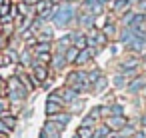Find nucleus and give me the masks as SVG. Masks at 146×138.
I'll list each match as a JSON object with an SVG mask.
<instances>
[{
    "instance_id": "obj_32",
    "label": "nucleus",
    "mask_w": 146,
    "mask_h": 138,
    "mask_svg": "<svg viewBox=\"0 0 146 138\" xmlns=\"http://www.w3.org/2000/svg\"><path fill=\"white\" fill-rule=\"evenodd\" d=\"M110 110H112V116H124V108L120 104H110Z\"/></svg>"
},
{
    "instance_id": "obj_38",
    "label": "nucleus",
    "mask_w": 146,
    "mask_h": 138,
    "mask_svg": "<svg viewBox=\"0 0 146 138\" xmlns=\"http://www.w3.org/2000/svg\"><path fill=\"white\" fill-rule=\"evenodd\" d=\"M130 138H146V134H144L142 130H136V132H134V134H132Z\"/></svg>"
},
{
    "instance_id": "obj_29",
    "label": "nucleus",
    "mask_w": 146,
    "mask_h": 138,
    "mask_svg": "<svg viewBox=\"0 0 146 138\" xmlns=\"http://www.w3.org/2000/svg\"><path fill=\"white\" fill-rule=\"evenodd\" d=\"M96 122H98V120H96L94 116H90V114H88V116H84V118H82L80 126H86V128H94V126H96Z\"/></svg>"
},
{
    "instance_id": "obj_4",
    "label": "nucleus",
    "mask_w": 146,
    "mask_h": 138,
    "mask_svg": "<svg viewBox=\"0 0 146 138\" xmlns=\"http://www.w3.org/2000/svg\"><path fill=\"white\" fill-rule=\"evenodd\" d=\"M76 22H78L80 28H92L94 22H96V16L86 12V10H82V12H76Z\"/></svg>"
},
{
    "instance_id": "obj_9",
    "label": "nucleus",
    "mask_w": 146,
    "mask_h": 138,
    "mask_svg": "<svg viewBox=\"0 0 146 138\" xmlns=\"http://www.w3.org/2000/svg\"><path fill=\"white\" fill-rule=\"evenodd\" d=\"M126 122H128V120H126L124 116H108V118H106V126H108L110 130H120Z\"/></svg>"
},
{
    "instance_id": "obj_33",
    "label": "nucleus",
    "mask_w": 146,
    "mask_h": 138,
    "mask_svg": "<svg viewBox=\"0 0 146 138\" xmlns=\"http://www.w3.org/2000/svg\"><path fill=\"white\" fill-rule=\"evenodd\" d=\"M108 116H112V110H110V106H108V104L100 106V118H108Z\"/></svg>"
},
{
    "instance_id": "obj_31",
    "label": "nucleus",
    "mask_w": 146,
    "mask_h": 138,
    "mask_svg": "<svg viewBox=\"0 0 146 138\" xmlns=\"http://www.w3.org/2000/svg\"><path fill=\"white\" fill-rule=\"evenodd\" d=\"M100 76H102V72H100L98 68H96V70H90V72H88V80H90V84H94Z\"/></svg>"
},
{
    "instance_id": "obj_26",
    "label": "nucleus",
    "mask_w": 146,
    "mask_h": 138,
    "mask_svg": "<svg viewBox=\"0 0 146 138\" xmlns=\"http://www.w3.org/2000/svg\"><path fill=\"white\" fill-rule=\"evenodd\" d=\"M134 132H136V130H134V126H132V124H128V122H126V124L118 130V134H120V136H124V138H130Z\"/></svg>"
},
{
    "instance_id": "obj_6",
    "label": "nucleus",
    "mask_w": 146,
    "mask_h": 138,
    "mask_svg": "<svg viewBox=\"0 0 146 138\" xmlns=\"http://www.w3.org/2000/svg\"><path fill=\"white\" fill-rule=\"evenodd\" d=\"M52 70H62V68H66L68 66V62H66V56L62 54V52H52V58H50V64H48Z\"/></svg>"
},
{
    "instance_id": "obj_41",
    "label": "nucleus",
    "mask_w": 146,
    "mask_h": 138,
    "mask_svg": "<svg viewBox=\"0 0 146 138\" xmlns=\"http://www.w3.org/2000/svg\"><path fill=\"white\" fill-rule=\"evenodd\" d=\"M98 2H100V4H104V6H106V4H108V2H112V0H98Z\"/></svg>"
},
{
    "instance_id": "obj_24",
    "label": "nucleus",
    "mask_w": 146,
    "mask_h": 138,
    "mask_svg": "<svg viewBox=\"0 0 146 138\" xmlns=\"http://www.w3.org/2000/svg\"><path fill=\"white\" fill-rule=\"evenodd\" d=\"M50 58H52V52H36L34 54V60L40 62V64H50Z\"/></svg>"
},
{
    "instance_id": "obj_18",
    "label": "nucleus",
    "mask_w": 146,
    "mask_h": 138,
    "mask_svg": "<svg viewBox=\"0 0 146 138\" xmlns=\"http://www.w3.org/2000/svg\"><path fill=\"white\" fill-rule=\"evenodd\" d=\"M128 82H130V78H128L126 74H122V72H118V74H116V76L112 78V84H114L116 88H124V86H126Z\"/></svg>"
},
{
    "instance_id": "obj_30",
    "label": "nucleus",
    "mask_w": 146,
    "mask_h": 138,
    "mask_svg": "<svg viewBox=\"0 0 146 138\" xmlns=\"http://www.w3.org/2000/svg\"><path fill=\"white\" fill-rule=\"evenodd\" d=\"M48 100H52V102H60V104H64V100H62V94H60V90H54V92H50L48 94ZM66 106V104H64Z\"/></svg>"
},
{
    "instance_id": "obj_43",
    "label": "nucleus",
    "mask_w": 146,
    "mask_h": 138,
    "mask_svg": "<svg viewBox=\"0 0 146 138\" xmlns=\"http://www.w3.org/2000/svg\"><path fill=\"white\" fill-rule=\"evenodd\" d=\"M142 124H144V126H146V114H144V116H142Z\"/></svg>"
},
{
    "instance_id": "obj_40",
    "label": "nucleus",
    "mask_w": 146,
    "mask_h": 138,
    "mask_svg": "<svg viewBox=\"0 0 146 138\" xmlns=\"http://www.w3.org/2000/svg\"><path fill=\"white\" fill-rule=\"evenodd\" d=\"M0 88H6V80H4L2 76H0Z\"/></svg>"
},
{
    "instance_id": "obj_36",
    "label": "nucleus",
    "mask_w": 146,
    "mask_h": 138,
    "mask_svg": "<svg viewBox=\"0 0 146 138\" xmlns=\"http://www.w3.org/2000/svg\"><path fill=\"white\" fill-rule=\"evenodd\" d=\"M0 132H2V134H10V132H12V128H8L2 118H0Z\"/></svg>"
},
{
    "instance_id": "obj_8",
    "label": "nucleus",
    "mask_w": 146,
    "mask_h": 138,
    "mask_svg": "<svg viewBox=\"0 0 146 138\" xmlns=\"http://www.w3.org/2000/svg\"><path fill=\"white\" fill-rule=\"evenodd\" d=\"M128 48L134 54H144L146 52V36H134L132 42L128 44Z\"/></svg>"
},
{
    "instance_id": "obj_34",
    "label": "nucleus",
    "mask_w": 146,
    "mask_h": 138,
    "mask_svg": "<svg viewBox=\"0 0 146 138\" xmlns=\"http://www.w3.org/2000/svg\"><path fill=\"white\" fill-rule=\"evenodd\" d=\"M6 46H8V36H4L2 32H0V52H2Z\"/></svg>"
},
{
    "instance_id": "obj_20",
    "label": "nucleus",
    "mask_w": 146,
    "mask_h": 138,
    "mask_svg": "<svg viewBox=\"0 0 146 138\" xmlns=\"http://www.w3.org/2000/svg\"><path fill=\"white\" fill-rule=\"evenodd\" d=\"M82 108H84V100L78 96L76 100H72V102H70V110H68V112H70V114H80V112H82Z\"/></svg>"
},
{
    "instance_id": "obj_14",
    "label": "nucleus",
    "mask_w": 146,
    "mask_h": 138,
    "mask_svg": "<svg viewBox=\"0 0 146 138\" xmlns=\"http://www.w3.org/2000/svg\"><path fill=\"white\" fill-rule=\"evenodd\" d=\"M72 44L78 48V50H82V48H86L88 46V38H86V34H80V32H72Z\"/></svg>"
},
{
    "instance_id": "obj_27",
    "label": "nucleus",
    "mask_w": 146,
    "mask_h": 138,
    "mask_svg": "<svg viewBox=\"0 0 146 138\" xmlns=\"http://www.w3.org/2000/svg\"><path fill=\"white\" fill-rule=\"evenodd\" d=\"M80 138H92L94 136V128H86V126H78V132H76Z\"/></svg>"
},
{
    "instance_id": "obj_3",
    "label": "nucleus",
    "mask_w": 146,
    "mask_h": 138,
    "mask_svg": "<svg viewBox=\"0 0 146 138\" xmlns=\"http://www.w3.org/2000/svg\"><path fill=\"white\" fill-rule=\"evenodd\" d=\"M62 130H64L62 124H58V122L46 118V124H44L42 130H40V138H60V132H62Z\"/></svg>"
},
{
    "instance_id": "obj_2",
    "label": "nucleus",
    "mask_w": 146,
    "mask_h": 138,
    "mask_svg": "<svg viewBox=\"0 0 146 138\" xmlns=\"http://www.w3.org/2000/svg\"><path fill=\"white\" fill-rule=\"evenodd\" d=\"M66 86L74 88L76 92H90V90H92V84H90V80H88V72H84V70H80V68L68 72V76H66Z\"/></svg>"
},
{
    "instance_id": "obj_22",
    "label": "nucleus",
    "mask_w": 146,
    "mask_h": 138,
    "mask_svg": "<svg viewBox=\"0 0 146 138\" xmlns=\"http://www.w3.org/2000/svg\"><path fill=\"white\" fill-rule=\"evenodd\" d=\"M102 32L106 34V38H114V36H116V24H114L112 20H108V22L104 24V28H102Z\"/></svg>"
},
{
    "instance_id": "obj_5",
    "label": "nucleus",
    "mask_w": 146,
    "mask_h": 138,
    "mask_svg": "<svg viewBox=\"0 0 146 138\" xmlns=\"http://www.w3.org/2000/svg\"><path fill=\"white\" fill-rule=\"evenodd\" d=\"M32 76L36 78L38 84H42V82L48 78V66H46V64H40V62L34 60V64H32Z\"/></svg>"
},
{
    "instance_id": "obj_45",
    "label": "nucleus",
    "mask_w": 146,
    "mask_h": 138,
    "mask_svg": "<svg viewBox=\"0 0 146 138\" xmlns=\"http://www.w3.org/2000/svg\"><path fill=\"white\" fill-rule=\"evenodd\" d=\"M72 138H80V136H78V134H74V136H72Z\"/></svg>"
},
{
    "instance_id": "obj_10",
    "label": "nucleus",
    "mask_w": 146,
    "mask_h": 138,
    "mask_svg": "<svg viewBox=\"0 0 146 138\" xmlns=\"http://www.w3.org/2000/svg\"><path fill=\"white\" fill-rule=\"evenodd\" d=\"M20 66H24V68H32V64H34V58H32V50L26 46L22 52H20V62H18Z\"/></svg>"
},
{
    "instance_id": "obj_19",
    "label": "nucleus",
    "mask_w": 146,
    "mask_h": 138,
    "mask_svg": "<svg viewBox=\"0 0 146 138\" xmlns=\"http://www.w3.org/2000/svg\"><path fill=\"white\" fill-rule=\"evenodd\" d=\"M78 52H80V50H78L74 44H72V46H68V48H66V52H64V56H66V62H68V64H74V60H76Z\"/></svg>"
},
{
    "instance_id": "obj_23",
    "label": "nucleus",
    "mask_w": 146,
    "mask_h": 138,
    "mask_svg": "<svg viewBox=\"0 0 146 138\" xmlns=\"http://www.w3.org/2000/svg\"><path fill=\"white\" fill-rule=\"evenodd\" d=\"M2 52H4V54H6V56L10 58V62H12V64H18V62H20V52H16V50H12L10 46H6V48H4Z\"/></svg>"
},
{
    "instance_id": "obj_15",
    "label": "nucleus",
    "mask_w": 146,
    "mask_h": 138,
    "mask_svg": "<svg viewBox=\"0 0 146 138\" xmlns=\"http://www.w3.org/2000/svg\"><path fill=\"white\" fill-rule=\"evenodd\" d=\"M46 116H52V114H58V112H62L64 110V104H60V102H52V100H46Z\"/></svg>"
},
{
    "instance_id": "obj_11",
    "label": "nucleus",
    "mask_w": 146,
    "mask_h": 138,
    "mask_svg": "<svg viewBox=\"0 0 146 138\" xmlns=\"http://www.w3.org/2000/svg\"><path fill=\"white\" fill-rule=\"evenodd\" d=\"M60 94H62V100H64V104H70L72 100H76L78 96H80V92H76L74 88H70V86H64V88H60Z\"/></svg>"
},
{
    "instance_id": "obj_17",
    "label": "nucleus",
    "mask_w": 146,
    "mask_h": 138,
    "mask_svg": "<svg viewBox=\"0 0 146 138\" xmlns=\"http://www.w3.org/2000/svg\"><path fill=\"white\" fill-rule=\"evenodd\" d=\"M32 52H52V42H46V40H38L34 46H32Z\"/></svg>"
},
{
    "instance_id": "obj_16",
    "label": "nucleus",
    "mask_w": 146,
    "mask_h": 138,
    "mask_svg": "<svg viewBox=\"0 0 146 138\" xmlns=\"http://www.w3.org/2000/svg\"><path fill=\"white\" fill-rule=\"evenodd\" d=\"M110 4H112V10H114V12H124V10L130 8L132 2H130V0H112Z\"/></svg>"
},
{
    "instance_id": "obj_46",
    "label": "nucleus",
    "mask_w": 146,
    "mask_h": 138,
    "mask_svg": "<svg viewBox=\"0 0 146 138\" xmlns=\"http://www.w3.org/2000/svg\"><path fill=\"white\" fill-rule=\"evenodd\" d=\"M144 20H146V14H144Z\"/></svg>"
},
{
    "instance_id": "obj_37",
    "label": "nucleus",
    "mask_w": 146,
    "mask_h": 138,
    "mask_svg": "<svg viewBox=\"0 0 146 138\" xmlns=\"http://www.w3.org/2000/svg\"><path fill=\"white\" fill-rule=\"evenodd\" d=\"M90 116H94L96 120H100V106H94V108L90 110Z\"/></svg>"
},
{
    "instance_id": "obj_39",
    "label": "nucleus",
    "mask_w": 146,
    "mask_h": 138,
    "mask_svg": "<svg viewBox=\"0 0 146 138\" xmlns=\"http://www.w3.org/2000/svg\"><path fill=\"white\" fill-rule=\"evenodd\" d=\"M108 138H124V136H120L118 132H110V134H108Z\"/></svg>"
},
{
    "instance_id": "obj_42",
    "label": "nucleus",
    "mask_w": 146,
    "mask_h": 138,
    "mask_svg": "<svg viewBox=\"0 0 146 138\" xmlns=\"http://www.w3.org/2000/svg\"><path fill=\"white\" fill-rule=\"evenodd\" d=\"M4 92H6V88H0V98L4 96Z\"/></svg>"
},
{
    "instance_id": "obj_44",
    "label": "nucleus",
    "mask_w": 146,
    "mask_h": 138,
    "mask_svg": "<svg viewBox=\"0 0 146 138\" xmlns=\"http://www.w3.org/2000/svg\"><path fill=\"white\" fill-rule=\"evenodd\" d=\"M142 62H144V64H146V52H144V54H142Z\"/></svg>"
},
{
    "instance_id": "obj_1",
    "label": "nucleus",
    "mask_w": 146,
    "mask_h": 138,
    "mask_svg": "<svg viewBox=\"0 0 146 138\" xmlns=\"http://www.w3.org/2000/svg\"><path fill=\"white\" fill-rule=\"evenodd\" d=\"M72 20H76V8H74V2H60L58 4V10L52 18V24L56 28H68L72 24Z\"/></svg>"
},
{
    "instance_id": "obj_35",
    "label": "nucleus",
    "mask_w": 146,
    "mask_h": 138,
    "mask_svg": "<svg viewBox=\"0 0 146 138\" xmlns=\"http://www.w3.org/2000/svg\"><path fill=\"white\" fill-rule=\"evenodd\" d=\"M10 106H8V100H4V98H0V114H4L6 110H8Z\"/></svg>"
},
{
    "instance_id": "obj_28",
    "label": "nucleus",
    "mask_w": 146,
    "mask_h": 138,
    "mask_svg": "<svg viewBox=\"0 0 146 138\" xmlns=\"http://www.w3.org/2000/svg\"><path fill=\"white\" fill-rule=\"evenodd\" d=\"M134 16H136V12L126 10V12H124V16H122V26H130V24L134 22Z\"/></svg>"
},
{
    "instance_id": "obj_12",
    "label": "nucleus",
    "mask_w": 146,
    "mask_h": 138,
    "mask_svg": "<svg viewBox=\"0 0 146 138\" xmlns=\"http://www.w3.org/2000/svg\"><path fill=\"white\" fill-rule=\"evenodd\" d=\"M48 120H54V122H58V124H62V126H68L70 124V120H72V114L70 112H58V114H52V116H46Z\"/></svg>"
},
{
    "instance_id": "obj_25",
    "label": "nucleus",
    "mask_w": 146,
    "mask_h": 138,
    "mask_svg": "<svg viewBox=\"0 0 146 138\" xmlns=\"http://www.w3.org/2000/svg\"><path fill=\"white\" fill-rule=\"evenodd\" d=\"M106 86H108V80H106L104 76H100V78H98V80L92 84V92H102Z\"/></svg>"
},
{
    "instance_id": "obj_21",
    "label": "nucleus",
    "mask_w": 146,
    "mask_h": 138,
    "mask_svg": "<svg viewBox=\"0 0 146 138\" xmlns=\"http://www.w3.org/2000/svg\"><path fill=\"white\" fill-rule=\"evenodd\" d=\"M110 132H112V130L106 126V122L100 124V126H94V138H106Z\"/></svg>"
},
{
    "instance_id": "obj_13",
    "label": "nucleus",
    "mask_w": 146,
    "mask_h": 138,
    "mask_svg": "<svg viewBox=\"0 0 146 138\" xmlns=\"http://www.w3.org/2000/svg\"><path fill=\"white\" fill-rule=\"evenodd\" d=\"M54 38V30L50 26H42L38 32H36V40H46V42H52Z\"/></svg>"
},
{
    "instance_id": "obj_7",
    "label": "nucleus",
    "mask_w": 146,
    "mask_h": 138,
    "mask_svg": "<svg viewBox=\"0 0 146 138\" xmlns=\"http://www.w3.org/2000/svg\"><path fill=\"white\" fill-rule=\"evenodd\" d=\"M144 84H146V78H144V76H134V78H132V80L126 84L128 94H138V92H142Z\"/></svg>"
},
{
    "instance_id": "obj_47",
    "label": "nucleus",
    "mask_w": 146,
    "mask_h": 138,
    "mask_svg": "<svg viewBox=\"0 0 146 138\" xmlns=\"http://www.w3.org/2000/svg\"><path fill=\"white\" fill-rule=\"evenodd\" d=\"M0 18H2V16H0Z\"/></svg>"
}]
</instances>
